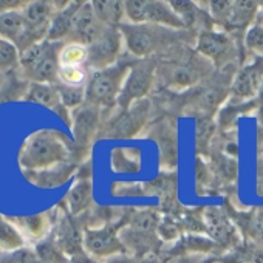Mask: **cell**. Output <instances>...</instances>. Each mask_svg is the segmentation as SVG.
<instances>
[{
    "label": "cell",
    "mask_w": 263,
    "mask_h": 263,
    "mask_svg": "<svg viewBox=\"0 0 263 263\" xmlns=\"http://www.w3.org/2000/svg\"><path fill=\"white\" fill-rule=\"evenodd\" d=\"M62 42L44 41L21 53L17 71L27 82L56 84L59 74V53Z\"/></svg>",
    "instance_id": "5b68a950"
},
{
    "label": "cell",
    "mask_w": 263,
    "mask_h": 263,
    "mask_svg": "<svg viewBox=\"0 0 263 263\" xmlns=\"http://www.w3.org/2000/svg\"><path fill=\"white\" fill-rule=\"evenodd\" d=\"M124 45V36L119 27H105L101 36L87 47L88 58L85 67L93 70L107 68L119 61V54Z\"/></svg>",
    "instance_id": "7c38bea8"
},
{
    "label": "cell",
    "mask_w": 263,
    "mask_h": 263,
    "mask_svg": "<svg viewBox=\"0 0 263 263\" xmlns=\"http://www.w3.org/2000/svg\"><path fill=\"white\" fill-rule=\"evenodd\" d=\"M56 2H47V0H34V2H27L22 8L24 16V31L16 47L19 53L31 48L36 44L47 41L51 21L56 14Z\"/></svg>",
    "instance_id": "52a82bcc"
},
{
    "label": "cell",
    "mask_w": 263,
    "mask_h": 263,
    "mask_svg": "<svg viewBox=\"0 0 263 263\" xmlns=\"http://www.w3.org/2000/svg\"><path fill=\"white\" fill-rule=\"evenodd\" d=\"M254 24H257V25H263V7L258 10V13H257V16H255V22Z\"/></svg>",
    "instance_id": "ab89813d"
},
{
    "label": "cell",
    "mask_w": 263,
    "mask_h": 263,
    "mask_svg": "<svg viewBox=\"0 0 263 263\" xmlns=\"http://www.w3.org/2000/svg\"><path fill=\"white\" fill-rule=\"evenodd\" d=\"M246 232L255 243L263 246V211H257L248 218Z\"/></svg>",
    "instance_id": "d590c367"
},
{
    "label": "cell",
    "mask_w": 263,
    "mask_h": 263,
    "mask_svg": "<svg viewBox=\"0 0 263 263\" xmlns=\"http://www.w3.org/2000/svg\"><path fill=\"white\" fill-rule=\"evenodd\" d=\"M105 263H141V260L135 255H130V254L124 252V254H118V255L107 258Z\"/></svg>",
    "instance_id": "74e56055"
},
{
    "label": "cell",
    "mask_w": 263,
    "mask_h": 263,
    "mask_svg": "<svg viewBox=\"0 0 263 263\" xmlns=\"http://www.w3.org/2000/svg\"><path fill=\"white\" fill-rule=\"evenodd\" d=\"M138 59H119L116 64L93 70L85 84V102L99 108H111L118 104V98L124 87L125 78Z\"/></svg>",
    "instance_id": "277c9868"
},
{
    "label": "cell",
    "mask_w": 263,
    "mask_h": 263,
    "mask_svg": "<svg viewBox=\"0 0 263 263\" xmlns=\"http://www.w3.org/2000/svg\"><path fill=\"white\" fill-rule=\"evenodd\" d=\"M88 68L82 67H61L58 74V82L71 87H84L88 81Z\"/></svg>",
    "instance_id": "4dcf8cb0"
},
{
    "label": "cell",
    "mask_w": 263,
    "mask_h": 263,
    "mask_svg": "<svg viewBox=\"0 0 263 263\" xmlns=\"http://www.w3.org/2000/svg\"><path fill=\"white\" fill-rule=\"evenodd\" d=\"M104 28L105 25L96 17L91 2H84L74 16L71 34L67 39V42H76V44H82L88 47L101 36Z\"/></svg>",
    "instance_id": "e0dca14e"
},
{
    "label": "cell",
    "mask_w": 263,
    "mask_h": 263,
    "mask_svg": "<svg viewBox=\"0 0 263 263\" xmlns=\"http://www.w3.org/2000/svg\"><path fill=\"white\" fill-rule=\"evenodd\" d=\"M27 240L19 228L5 217H0V252H14L27 248Z\"/></svg>",
    "instance_id": "4316f807"
},
{
    "label": "cell",
    "mask_w": 263,
    "mask_h": 263,
    "mask_svg": "<svg viewBox=\"0 0 263 263\" xmlns=\"http://www.w3.org/2000/svg\"><path fill=\"white\" fill-rule=\"evenodd\" d=\"M161 220L155 211L146 209L137 212L128 220V224L119 231V237L125 246V251L130 249L135 257H143L144 254L152 252L158 246V229Z\"/></svg>",
    "instance_id": "8992f818"
},
{
    "label": "cell",
    "mask_w": 263,
    "mask_h": 263,
    "mask_svg": "<svg viewBox=\"0 0 263 263\" xmlns=\"http://www.w3.org/2000/svg\"><path fill=\"white\" fill-rule=\"evenodd\" d=\"M203 221L208 234L217 245H223V246L234 245L237 231L221 209L209 208L203 215Z\"/></svg>",
    "instance_id": "ffe728a7"
},
{
    "label": "cell",
    "mask_w": 263,
    "mask_h": 263,
    "mask_svg": "<svg viewBox=\"0 0 263 263\" xmlns=\"http://www.w3.org/2000/svg\"><path fill=\"white\" fill-rule=\"evenodd\" d=\"M261 154H263V146H261Z\"/></svg>",
    "instance_id": "b9f144b4"
},
{
    "label": "cell",
    "mask_w": 263,
    "mask_h": 263,
    "mask_svg": "<svg viewBox=\"0 0 263 263\" xmlns=\"http://www.w3.org/2000/svg\"><path fill=\"white\" fill-rule=\"evenodd\" d=\"M260 4L257 2H231L228 16L221 27L226 30H240L248 27L251 22H255Z\"/></svg>",
    "instance_id": "cb8c5ba5"
},
{
    "label": "cell",
    "mask_w": 263,
    "mask_h": 263,
    "mask_svg": "<svg viewBox=\"0 0 263 263\" xmlns=\"http://www.w3.org/2000/svg\"><path fill=\"white\" fill-rule=\"evenodd\" d=\"M212 263H214V261H212Z\"/></svg>",
    "instance_id": "7bdbcfd3"
},
{
    "label": "cell",
    "mask_w": 263,
    "mask_h": 263,
    "mask_svg": "<svg viewBox=\"0 0 263 263\" xmlns=\"http://www.w3.org/2000/svg\"><path fill=\"white\" fill-rule=\"evenodd\" d=\"M24 99L28 101V102L41 104V105L47 107L51 111H54L56 108H59L62 105L56 84L30 82L28 87H27V91L24 95Z\"/></svg>",
    "instance_id": "d4e9b609"
},
{
    "label": "cell",
    "mask_w": 263,
    "mask_h": 263,
    "mask_svg": "<svg viewBox=\"0 0 263 263\" xmlns=\"http://www.w3.org/2000/svg\"><path fill=\"white\" fill-rule=\"evenodd\" d=\"M245 47L258 58H263V25H251L245 34Z\"/></svg>",
    "instance_id": "836d02e7"
},
{
    "label": "cell",
    "mask_w": 263,
    "mask_h": 263,
    "mask_svg": "<svg viewBox=\"0 0 263 263\" xmlns=\"http://www.w3.org/2000/svg\"><path fill=\"white\" fill-rule=\"evenodd\" d=\"M167 263H203L201 255L195 254H183V255H174Z\"/></svg>",
    "instance_id": "8d00e7d4"
},
{
    "label": "cell",
    "mask_w": 263,
    "mask_h": 263,
    "mask_svg": "<svg viewBox=\"0 0 263 263\" xmlns=\"http://www.w3.org/2000/svg\"><path fill=\"white\" fill-rule=\"evenodd\" d=\"M96 17L105 27H119L125 22V10L124 2L118 0H96L91 2Z\"/></svg>",
    "instance_id": "484cf974"
},
{
    "label": "cell",
    "mask_w": 263,
    "mask_h": 263,
    "mask_svg": "<svg viewBox=\"0 0 263 263\" xmlns=\"http://www.w3.org/2000/svg\"><path fill=\"white\" fill-rule=\"evenodd\" d=\"M251 261H252V263H263V249H260V251H255V252L252 254V258H251Z\"/></svg>",
    "instance_id": "f35d334b"
},
{
    "label": "cell",
    "mask_w": 263,
    "mask_h": 263,
    "mask_svg": "<svg viewBox=\"0 0 263 263\" xmlns=\"http://www.w3.org/2000/svg\"><path fill=\"white\" fill-rule=\"evenodd\" d=\"M24 31L22 10H13L0 13V37H4L16 45Z\"/></svg>",
    "instance_id": "83f0119b"
},
{
    "label": "cell",
    "mask_w": 263,
    "mask_h": 263,
    "mask_svg": "<svg viewBox=\"0 0 263 263\" xmlns=\"http://www.w3.org/2000/svg\"><path fill=\"white\" fill-rule=\"evenodd\" d=\"M178 45L164 51L166 58L161 61L160 67L157 62V78H161L166 87L184 90L203 82L212 73L214 64L197 50Z\"/></svg>",
    "instance_id": "6da1fadb"
},
{
    "label": "cell",
    "mask_w": 263,
    "mask_h": 263,
    "mask_svg": "<svg viewBox=\"0 0 263 263\" xmlns=\"http://www.w3.org/2000/svg\"><path fill=\"white\" fill-rule=\"evenodd\" d=\"M59 96H61V102L68 108V110H74L76 107L82 105L85 102V85L84 87H71V85H64L56 82Z\"/></svg>",
    "instance_id": "1f68e13d"
},
{
    "label": "cell",
    "mask_w": 263,
    "mask_h": 263,
    "mask_svg": "<svg viewBox=\"0 0 263 263\" xmlns=\"http://www.w3.org/2000/svg\"><path fill=\"white\" fill-rule=\"evenodd\" d=\"M152 138L158 143L161 164L172 169L177 166L178 160V144H177V130L172 122L163 121L152 125Z\"/></svg>",
    "instance_id": "d6986e66"
},
{
    "label": "cell",
    "mask_w": 263,
    "mask_h": 263,
    "mask_svg": "<svg viewBox=\"0 0 263 263\" xmlns=\"http://www.w3.org/2000/svg\"><path fill=\"white\" fill-rule=\"evenodd\" d=\"M172 10L181 19L184 27H192L198 24V16H201V10L197 8L194 2H184V0H177V2H169Z\"/></svg>",
    "instance_id": "d6a6232c"
},
{
    "label": "cell",
    "mask_w": 263,
    "mask_h": 263,
    "mask_svg": "<svg viewBox=\"0 0 263 263\" xmlns=\"http://www.w3.org/2000/svg\"><path fill=\"white\" fill-rule=\"evenodd\" d=\"M151 116V102L147 99L138 101L130 105L127 110H122L119 115L110 118L105 122L101 132L108 138H132L144 127L146 121Z\"/></svg>",
    "instance_id": "8fae6325"
},
{
    "label": "cell",
    "mask_w": 263,
    "mask_h": 263,
    "mask_svg": "<svg viewBox=\"0 0 263 263\" xmlns=\"http://www.w3.org/2000/svg\"><path fill=\"white\" fill-rule=\"evenodd\" d=\"M67 161H76L73 147L54 130L34 132L19 152V166L22 171H42Z\"/></svg>",
    "instance_id": "7a4b0ae2"
},
{
    "label": "cell",
    "mask_w": 263,
    "mask_h": 263,
    "mask_svg": "<svg viewBox=\"0 0 263 263\" xmlns=\"http://www.w3.org/2000/svg\"><path fill=\"white\" fill-rule=\"evenodd\" d=\"M78 171L79 164L76 161H67L42 171H24V177L36 187L54 189L65 184Z\"/></svg>",
    "instance_id": "ac0fdd59"
},
{
    "label": "cell",
    "mask_w": 263,
    "mask_h": 263,
    "mask_svg": "<svg viewBox=\"0 0 263 263\" xmlns=\"http://www.w3.org/2000/svg\"><path fill=\"white\" fill-rule=\"evenodd\" d=\"M257 98H258V101L263 104V85H261V88H260V93H258V96H257Z\"/></svg>",
    "instance_id": "60d3db41"
},
{
    "label": "cell",
    "mask_w": 263,
    "mask_h": 263,
    "mask_svg": "<svg viewBox=\"0 0 263 263\" xmlns=\"http://www.w3.org/2000/svg\"><path fill=\"white\" fill-rule=\"evenodd\" d=\"M263 85V58L254 56V59L245 64L232 78L231 96L234 101H252L258 96Z\"/></svg>",
    "instance_id": "9a60e30c"
},
{
    "label": "cell",
    "mask_w": 263,
    "mask_h": 263,
    "mask_svg": "<svg viewBox=\"0 0 263 263\" xmlns=\"http://www.w3.org/2000/svg\"><path fill=\"white\" fill-rule=\"evenodd\" d=\"M88 51L87 47L76 42H67L62 45L59 53L61 67H82L87 64Z\"/></svg>",
    "instance_id": "f1b7e54d"
},
{
    "label": "cell",
    "mask_w": 263,
    "mask_h": 263,
    "mask_svg": "<svg viewBox=\"0 0 263 263\" xmlns=\"http://www.w3.org/2000/svg\"><path fill=\"white\" fill-rule=\"evenodd\" d=\"M51 232H53L51 237L54 243L68 258L85 254L84 231L79 226L78 217H73L70 212L61 214L54 220V226Z\"/></svg>",
    "instance_id": "2e32d148"
},
{
    "label": "cell",
    "mask_w": 263,
    "mask_h": 263,
    "mask_svg": "<svg viewBox=\"0 0 263 263\" xmlns=\"http://www.w3.org/2000/svg\"><path fill=\"white\" fill-rule=\"evenodd\" d=\"M195 50L215 65H223L235 54V44L224 30H201L195 41Z\"/></svg>",
    "instance_id": "5bb4252c"
},
{
    "label": "cell",
    "mask_w": 263,
    "mask_h": 263,
    "mask_svg": "<svg viewBox=\"0 0 263 263\" xmlns=\"http://www.w3.org/2000/svg\"><path fill=\"white\" fill-rule=\"evenodd\" d=\"M19 58L21 53L17 47L13 42L0 37V74H7L16 70L19 65Z\"/></svg>",
    "instance_id": "f546056e"
},
{
    "label": "cell",
    "mask_w": 263,
    "mask_h": 263,
    "mask_svg": "<svg viewBox=\"0 0 263 263\" xmlns=\"http://www.w3.org/2000/svg\"><path fill=\"white\" fill-rule=\"evenodd\" d=\"M125 22L130 24H152L171 30H184V24L172 10L169 2L158 0H128L124 2Z\"/></svg>",
    "instance_id": "ba28073f"
},
{
    "label": "cell",
    "mask_w": 263,
    "mask_h": 263,
    "mask_svg": "<svg viewBox=\"0 0 263 263\" xmlns=\"http://www.w3.org/2000/svg\"><path fill=\"white\" fill-rule=\"evenodd\" d=\"M101 119H102V108L88 102H84L82 105L71 110L70 128L74 138V146H73L74 158L76 157L79 160L84 158L95 135L101 130V124H102Z\"/></svg>",
    "instance_id": "30bf717a"
},
{
    "label": "cell",
    "mask_w": 263,
    "mask_h": 263,
    "mask_svg": "<svg viewBox=\"0 0 263 263\" xmlns=\"http://www.w3.org/2000/svg\"><path fill=\"white\" fill-rule=\"evenodd\" d=\"M84 249L93 258H110L125 252V246L119 237L116 224H102L84 229Z\"/></svg>",
    "instance_id": "4fadbf2b"
},
{
    "label": "cell",
    "mask_w": 263,
    "mask_h": 263,
    "mask_svg": "<svg viewBox=\"0 0 263 263\" xmlns=\"http://www.w3.org/2000/svg\"><path fill=\"white\" fill-rule=\"evenodd\" d=\"M82 4L84 2H68L67 7H64V8L56 11L54 17L51 21V25H50V31H48L47 41L62 42V44L67 42V39L71 34L74 16L79 11V8L82 7Z\"/></svg>",
    "instance_id": "7402d4cb"
},
{
    "label": "cell",
    "mask_w": 263,
    "mask_h": 263,
    "mask_svg": "<svg viewBox=\"0 0 263 263\" xmlns=\"http://www.w3.org/2000/svg\"><path fill=\"white\" fill-rule=\"evenodd\" d=\"M155 79H157V59L155 58L138 59L132 65L125 78L116 105L121 110H127L135 102L146 99V96L152 90Z\"/></svg>",
    "instance_id": "9c48e42d"
},
{
    "label": "cell",
    "mask_w": 263,
    "mask_h": 263,
    "mask_svg": "<svg viewBox=\"0 0 263 263\" xmlns=\"http://www.w3.org/2000/svg\"><path fill=\"white\" fill-rule=\"evenodd\" d=\"M124 36V44L128 53L137 59L154 58L157 51H167L178 45L181 33L178 30L164 28L152 24H130L119 25Z\"/></svg>",
    "instance_id": "3957f363"
},
{
    "label": "cell",
    "mask_w": 263,
    "mask_h": 263,
    "mask_svg": "<svg viewBox=\"0 0 263 263\" xmlns=\"http://www.w3.org/2000/svg\"><path fill=\"white\" fill-rule=\"evenodd\" d=\"M0 263H42L36 251L22 248L14 252H0Z\"/></svg>",
    "instance_id": "e575fe53"
},
{
    "label": "cell",
    "mask_w": 263,
    "mask_h": 263,
    "mask_svg": "<svg viewBox=\"0 0 263 263\" xmlns=\"http://www.w3.org/2000/svg\"><path fill=\"white\" fill-rule=\"evenodd\" d=\"M10 220L19 228L27 243L33 241L34 245L45 240L54 226V218H51V212L36 214L30 217H14Z\"/></svg>",
    "instance_id": "44dd1931"
},
{
    "label": "cell",
    "mask_w": 263,
    "mask_h": 263,
    "mask_svg": "<svg viewBox=\"0 0 263 263\" xmlns=\"http://www.w3.org/2000/svg\"><path fill=\"white\" fill-rule=\"evenodd\" d=\"M67 211L73 217H79L81 214L87 212L93 204V184L88 177L79 178L71 189L67 192L65 197Z\"/></svg>",
    "instance_id": "603a6c76"
}]
</instances>
